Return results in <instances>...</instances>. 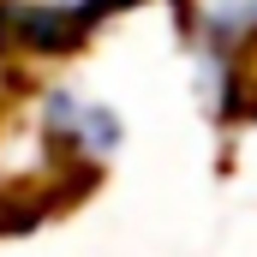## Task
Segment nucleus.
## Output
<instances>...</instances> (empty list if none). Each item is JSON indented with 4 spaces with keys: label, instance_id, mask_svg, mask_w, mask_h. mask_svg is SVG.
<instances>
[{
    "label": "nucleus",
    "instance_id": "obj_2",
    "mask_svg": "<svg viewBox=\"0 0 257 257\" xmlns=\"http://www.w3.org/2000/svg\"><path fill=\"white\" fill-rule=\"evenodd\" d=\"M0 102H6V66H0Z\"/></svg>",
    "mask_w": 257,
    "mask_h": 257
},
{
    "label": "nucleus",
    "instance_id": "obj_1",
    "mask_svg": "<svg viewBox=\"0 0 257 257\" xmlns=\"http://www.w3.org/2000/svg\"><path fill=\"white\" fill-rule=\"evenodd\" d=\"M42 138L60 150L66 162H78V156H114L120 120H114V108L90 102L84 90H48L42 96Z\"/></svg>",
    "mask_w": 257,
    "mask_h": 257
}]
</instances>
